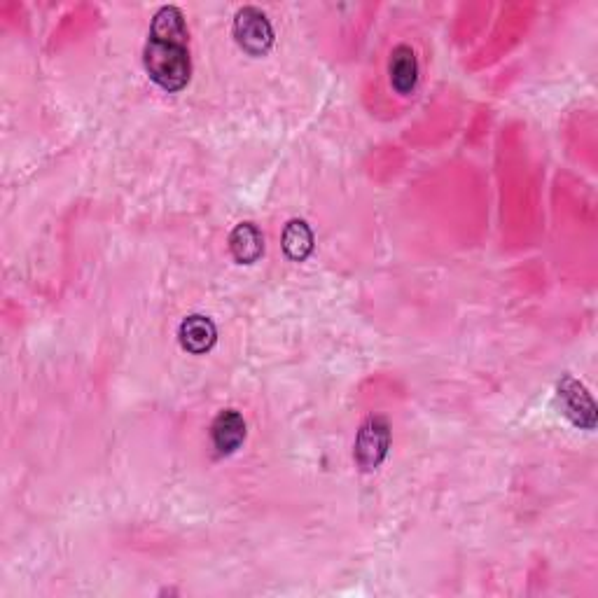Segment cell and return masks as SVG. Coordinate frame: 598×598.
Returning <instances> with one entry per match:
<instances>
[{"label":"cell","mask_w":598,"mask_h":598,"mask_svg":"<svg viewBox=\"0 0 598 598\" xmlns=\"http://www.w3.org/2000/svg\"><path fill=\"white\" fill-rule=\"evenodd\" d=\"M388 447H391V426L381 416L367 419L356 437V463L360 470L372 472L386 461Z\"/></svg>","instance_id":"3957f363"},{"label":"cell","mask_w":598,"mask_h":598,"mask_svg":"<svg viewBox=\"0 0 598 598\" xmlns=\"http://www.w3.org/2000/svg\"><path fill=\"white\" fill-rule=\"evenodd\" d=\"M556 391H559V400L563 409H566V416L575 423V426L587 430L596 426L594 400H591L587 388H584L580 381L566 374V377L559 381V386H556Z\"/></svg>","instance_id":"277c9868"},{"label":"cell","mask_w":598,"mask_h":598,"mask_svg":"<svg viewBox=\"0 0 598 598\" xmlns=\"http://www.w3.org/2000/svg\"><path fill=\"white\" fill-rule=\"evenodd\" d=\"M283 250L290 260L304 262L314 253V232L304 220H290L283 229Z\"/></svg>","instance_id":"9c48e42d"},{"label":"cell","mask_w":598,"mask_h":598,"mask_svg":"<svg viewBox=\"0 0 598 598\" xmlns=\"http://www.w3.org/2000/svg\"><path fill=\"white\" fill-rule=\"evenodd\" d=\"M211 440L218 454H234L246 440V421H243V416L236 409L220 412L211 426Z\"/></svg>","instance_id":"5b68a950"},{"label":"cell","mask_w":598,"mask_h":598,"mask_svg":"<svg viewBox=\"0 0 598 598\" xmlns=\"http://www.w3.org/2000/svg\"><path fill=\"white\" fill-rule=\"evenodd\" d=\"M143 64L150 80L164 92H180L190 82L192 64L187 43L150 36L143 50Z\"/></svg>","instance_id":"6da1fadb"},{"label":"cell","mask_w":598,"mask_h":598,"mask_svg":"<svg viewBox=\"0 0 598 598\" xmlns=\"http://www.w3.org/2000/svg\"><path fill=\"white\" fill-rule=\"evenodd\" d=\"M388 73H391V85L398 94H412L416 85H419V61L409 45H398L391 52V64H388Z\"/></svg>","instance_id":"52a82bcc"},{"label":"cell","mask_w":598,"mask_h":598,"mask_svg":"<svg viewBox=\"0 0 598 598\" xmlns=\"http://www.w3.org/2000/svg\"><path fill=\"white\" fill-rule=\"evenodd\" d=\"M178 339L180 346L190 353H206L211 351L215 342H218V328L208 316L192 314L187 316L178 328Z\"/></svg>","instance_id":"8992f818"},{"label":"cell","mask_w":598,"mask_h":598,"mask_svg":"<svg viewBox=\"0 0 598 598\" xmlns=\"http://www.w3.org/2000/svg\"><path fill=\"white\" fill-rule=\"evenodd\" d=\"M229 250L239 264H253L264 253V236L253 222H241L229 234Z\"/></svg>","instance_id":"ba28073f"},{"label":"cell","mask_w":598,"mask_h":598,"mask_svg":"<svg viewBox=\"0 0 598 598\" xmlns=\"http://www.w3.org/2000/svg\"><path fill=\"white\" fill-rule=\"evenodd\" d=\"M150 36L162 40H176V43H187L190 36H187L183 12H180L176 5H164L155 15V19H152Z\"/></svg>","instance_id":"30bf717a"},{"label":"cell","mask_w":598,"mask_h":598,"mask_svg":"<svg viewBox=\"0 0 598 598\" xmlns=\"http://www.w3.org/2000/svg\"><path fill=\"white\" fill-rule=\"evenodd\" d=\"M232 31L236 43L250 57H262L274 45V29H271L267 15L260 8H253V5H246V8L236 12Z\"/></svg>","instance_id":"7a4b0ae2"}]
</instances>
